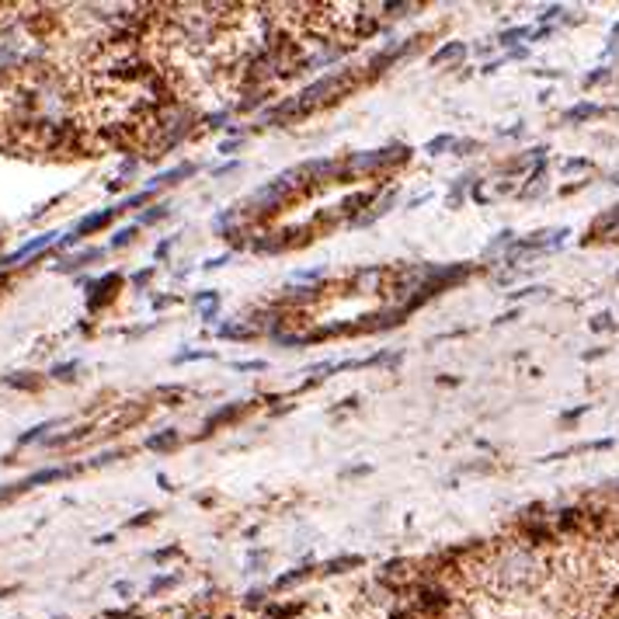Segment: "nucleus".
Segmentation results:
<instances>
[{"instance_id": "nucleus-1", "label": "nucleus", "mask_w": 619, "mask_h": 619, "mask_svg": "<svg viewBox=\"0 0 619 619\" xmlns=\"http://www.w3.org/2000/svg\"><path fill=\"white\" fill-rule=\"evenodd\" d=\"M403 147H397V150H376V154H359V157H352V164L348 168L355 171V175H373V171H384L387 164H394V160H403Z\"/></svg>"}, {"instance_id": "nucleus-2", "label": "nucleus", "mask_w": 619, "mask_h": 619, "mask_svg": "<svg viewBox=\"0 0 619 619\" xmlns=\"http://www.w3.org/2000/svg\"><path fill=\"white\" fill-rule=\"evenodd\" d=\"M591 237H606V241H619V206H616L612 212H606V217L595 220Z\"/></svg>"}, {"instance_id": "nucleus-3", "label": "nucleus", "mask_w": 619, "mask_h": 619, "mask_svg": "<svg viewBox=\"0 0 619 619\" xmlns=\"http://www.w3.org/2000/svg\"><path fill=\"white\" fill-rule=\"evenodd\" d=\"M463 53H466V45L463 42H452V45H445V50L436 53L432 63H457V60H463Z\"/></svg>"}, {"instance_id": "nucleus-4", "label": "nucleus", "mask_w": 619, "mask_h": 619, "mask_svg": "<svg viewBox=\"0 0 619 619\" xmlns=\"http://www.w3.org/2000/svg\"><path fill=\"white\" fill-rule=\"evenodd\" d=\"M115 212H123V209H108V212H98V217H91V220H84L81 223V230L77 233H94V230H102L112 217H115Z\"/></svg>"}, {"instance_id": "nucleus-5", "label": "nucleus", "mask_w": 619, "mask_h": 619, "mask_svg": "<svg viewBox=\"0 0 619 619\" xmlns=\"http://www.w3.org/2000/svg\"><path fill=\"white\" fill-rule=\"evenodd\" d=\"M602 108L599 105H578V108H570L564 118H567V123H581V118H591V115H599Z\"/></svg>"}, {"instance_id": "nucleus-6", "label": "nucleus", "mask_w": 619, "mask_h": 619, "mask_svg": "<svg viewBox=\"0 0 619 619\" xmlns=\"http://www.w3.org/2000/svg\"><path fill=\"white\" fill-rule=\"evenodd\" d=\"M363 560L359 557H345V560H331L324 570H327V575H338V570H345V567H359Z\"/></svg>"}, {"instance_id": "nucleus-7", "label": "nucleus", "mask_w": 619, "mask_h": 619, "mask_svg": "<svg viewBox=\"0 0 619 619\" xmlns=\"http://www.w3.org/2000/svg\"><path fill=\"white\" fill-rule=\"evenodd\" d=\"M175 442H178V436H175V432H164V436L150 439V442H147V449H168V445H175Z\"/></svg>"}, {"instance_id": "nucleus-8", "label": "nucleus", "mask_w": 619, "mask_h": 619, "mask_svg": "<svg viewBox=\"0 0 619 619\" xmlns=\"http://www.w3.org/2000/svg\"><path fill=\"white\" fill-rule=\"evenodd\" d=\"M445 147H452V139H449V136H439L436 143H428V154H439V150H445Z\"/></svg>"}, {"instance_id": "nucleus-9", "label": "nucleus", "mask_w": 619, "mask_h": 619, "mask_svg": "<svg viewBox=\"0 0 619 619\" xmlns=\"http://www.w3.org/2000/svg\"><path fill=\"white\" fill-rule=\"evenodd\" d=\"M133 237H136V230H123V233L115 237V248H126V244L133 241Z\"/></svg>"}, {"instance_id": "nucleus-10", "label": "nucleus", "mask_w": 619, "mask_h": 619, "mask_svg": "<svg viewBox=\"0 0 619 619\" xmlns=\"http://www.w3.org/2000/svg\"><path fill=\"white\" fill-rule=\"evenodd\" d=\"M526 35H529V29H515V32H505L502 42H515V39H526Z\"/></svg>"}]
</instances>
